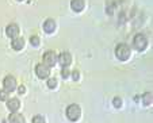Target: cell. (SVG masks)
<instances>
[{"label":"cell","mask_w":153,"mask_h":123,"mask_svg":"<svg viewBox=\"0 0 153 123\" xmlns=\"http://www.w3.org/2000/svg\"><path fill=\"white\" fill-rule=\"evenodd\" d=\"M130 54H131V50H130L129 45H126V43H119V45H117L115 56H117V58H118V60H121V61L129 60Z\"/></svg>","instance_id":"cell-1"},{"label":"cell","mask_w":153,"mask_h":123,"mask_svg":"<svg viewBox=\"0 0 153 123\" xmlns=\"http://www.w3.org/2000/svg\"><path fill=\"white\" fill-rule=\"evenodd\" d=\"M65 114H67L68 119L72 120V122H75V120H77L79 118H80L81 110H80V107H79L77 104H71V106L67 107V111H65Z\"/></svg>","instance_id":"cell-2"},{"label":"cell","mask_w":153,"mask_h":123,"mask_svg":"<svg viewBox=\"0 0 153 123\" xmlns=\"http://www.w3.org/2000/svg\"><path fill=\"white\" fill-rule=\"evenodd\" d=\"M133 46L138 50V52H142V50H145L148 46V39L146 37H145L144 34H137L136 37H134L133 39Z\"/></svg>","instance_id":"cell-3"},{"label":"cell","mask_w":153,"mask_h":123,"mask_svg":"<svg viewBox=\"0 0 153 123\" xmlns=\"http://www.w3.org/2000/svg\"><path fill=\"white\" fill-rule=\"evenodd\" d=\"M43 64L46 66H54L57 64V54H56L53 50H48L45 54H43Z\"/></svg>","instance_id":"cell-4"},{"label":"cell","mask_w":153,"mask_h":123,"mask_svg":"<svg viewBox=\"0 0 153 123\" xmlns=\"http://www.w3.org/2000/svg\"><path fill=\"white\" fill-rule=\"evenodd\" d=\"M35 73H37V76L39 79H46V77H49V75H50V69H49V66H46L45 64H37V66H35Z\"/></svg>","instance_id":"cell-5"},{"label":"cell","mask_w":153,"mask_h":123,"mask_svg":"<svg viewBox=\"0 0 153 123\" xmlns=\"http://www.w3.org/2000/svg\"><path fill=\"white\" fill-rule=\"evenodd\" d=\"M3 87H4V91L7 92L14 91L16 88V80H15L14 76H6L3 80Z\"/></svg>","instance_id":"cell-6"},{"label":"cell","mask_w":153,"mask_h":123,"mask_svg":"<svg viewBox=\"0 0 153 123\" xmlns=\"http://www.w3.org/2000/svg\"><path fill=\"white\" fill-rule=\"evenodd\" d=\"M57 61L61 64L62 68H68L71 65V62H72V56L68 52H62L60 56H57Z\"/></svg>","instance_id":"cell-7"},{"label":"cell","mask_w":153,"mask_h":123,"mask_svg":"<svg viewBox=\"0 0 153 123\" xmlns=\"http://www.w3.org/2000/svg\"><path fill=\"white\" fill-rule=\"evenodd\" d=\"M6 34L8 35L10 38H16L18 35H19V27H18V24H15V23H11V24H8L6 29Z\"/></svg>","instance_id":"cell-8"},{"label":"cell","mask_w":153,"mask_h":123,"mask_svg":"<svg viewBox=\"0 0 153 123\" xmlns=\"http://www.w3.org/2000/svg\"><path fill=\"white\" fill-rule=\"evenodd\" d=\"M11 46H12V49H14V50H22V49L25 47V39L22 37L12 38Z\"/></svg>","instance_id":"cell-9"},{"label":"cell","mask_w":153,"mask_h":123,"mask_svg":"<svg viewBox=\"0 0 153 123\" xmlns=\"http://www.w3.org/2000/svg\"><path fill=\"white\" fill-rule=\"evenodd\" d=\"M43 30H45V33H48V34H52L53 31L56 30V22L53 19H46L45 22H43Z\"/></svg>","instance_id":"cell-10"},{"label":"cell","mask_w":153,"mask_h":123,"mask_svg":"<svg viewBox=\"0 0 153 123\" xmlns=\"http://www.w3.org/2000/svg\"><path fill=\"white\" fill-rule=\"evenodd\" d=\"M71 7H72V10L75 12H80L85 7V1L84 0H72L71 1Z\"/></svg>","instance_id":"cell-11"},{"label":"cell","mask_w":153,"mask_h":123,"mask_svg":"<svg viewBox=\"0 0 153 123\" xmlns=\"http://www.w3.org/2000/svg\"><path fill=\"white\" fill-rule=\"evenodd\" d=\"M7 107H8V110L11 112H16L20 107V102L18 100L16 97H12V99H10V100L7 102Z\"/></svg>","instance_id":"cell-12"},{"label":"cell","mask_w":153,"mask_h":123,"mask_svg":"<svg viewBox=\"0 0 153 123\" xmlns=\"http://www.w3.org/2000/svg\"><path fill=\"white\" fill-rule=\"evenodd\" d=\"M8 122L10 123H26L23 115L18 114V112H11L8 116Z\"/></svg>","instance_id":"cell-13"},{"label":"cell","mask_w":153,"mask_h":123,"mask_svg":"<svg viewBox=\"0 0 153 123\" xmlns=\"http://www.w3.org/2000/svg\"><path fill=\"white\" fill-rule=\"evenodd\" d=\"M142 102H144L145 106L152 104V93H150V92H145L144 96H142Z\"/></svg>","instance_id":"cell-14"},{"label":"cell","mask_w":153,"mask_h":123,"mask_svg":"<svg viewBox=\"0 0 153 123\" xmlns=\"http://www.w3.org/2000/svg\"><path fill=\"white\" fill-rule=\"evenodd\" d=\"M30 43H31L33 46H38L39 45V37H38V35H33V37H30Z\"/></svg>","instance_id":"cell-15"},{"label":"cell","mask_w":153,"mask_h":123,"mask_svg":"<svg viewBox=\"0 0 153 123\" xmlns=\"http://www.w3.org/2000/svg\"><path fill=\"white\" fill-rule=\"evenodd\" d=\"M48 87H49V88H56V87H57V80H56L54 77H50L49 80H48Z\"/></svg>","instance_id":"cell-16"},{"label":"cell","mask_w":153,"mask_h":123,"mask_svg":"<svg viewBox=\"0 0 153 123\" xmlns=\"http://www.w3.org/2000/svg\"><path fill=\"white\" fill-rule=\"evenodd\" d=\"M113 104L114 107H117V108H119V107H122V99L121 97H114V100H113Z\"/></svg>","instance_id":"cell-17"},{"label":"cell","mask_w":153,"mask_h":123,"mask_svg":"<svg viewBox=\"0 0 153 123\" xmlns=\"http://www.w3.org/2000/svg\"><path fill=\"white\" fill-rule=\"evenodd\" d=\"M33 123H45V119H43L42 115H35L33 118Z\"/></svg>","instance_id":"cell-18"},{"label":"cell","mask_w":153,"mask_h":123,"mask_svg":"<svg viewBox=\"0 0 153 123\" xmlns=\"http://www.w3.org/2000/svg\"><path fill=\"white\" fill-rule=\"evenodd\" d=\"M7 97H8V92L4 91V89H1V91H0V100L6 102V100H7Z\"/></svg>","instance_id":"cell-19"},{"label":"cell","mask_w":153,"mask_h":123,"mask_svg":"<svg viewBox=\"0 0 153 123\" xmlns=\"http://www.w3.org/2000/svg\"><path fill=\"white\" fill-rule=\"evenodd\" d=\"M69 75H71L69 69H67V68H62V70H61V76H62L64 79H68V77H69Z\"/></svg>","instance_id":"cell-20"},{"label":"cell","mask_w":153,"mask_h":123,"mask_svg":"<svg viewBox=\"0 0 153 123\" xmlns=\"http://www.w3.org/2000/svg\"><path fill=\"white\" fill-rule=\"evenodd\" d=\"M79 77H80V73H79L77 70H73L72 72V79L73 80H79Z\"/></svg>","instance_id":"cell-21"},{"label":"cell","mask_w":153,"mask_h":123,"mask_svg":"<svg viewBox=\"0 0 153 123\" xmlns=\"http://www.w3.org/2000/svg\"><path fill=\"white\" fill-rule=\"evenodd\" d=\"M25 91H26L25 85H19V87H18V92H19V93H25Z\"/></svg>","instance_id":"cell-22"},{"label":"cell","mask_w":153,"mask_h":123,"mask_svg":"<svg viewBox=\"0 0 153 123\" xmlns=\"http://www.w3.org/2000/svg\"><path fill=\"white\" fill-rule=\"evenodd\" d=\"M19 1H20V0H19Z\"/></svg>","instance_id":"cell-23"}]
</instances>
